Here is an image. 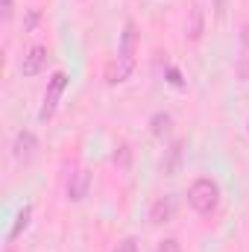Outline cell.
Segmentation results:
<instances>
[{"mask_svg":"<svg viewBox=\"0 0 249 252\" xmlns=\"http://www.w3.org/2000/svg\"><path fill=\"white\" fill-rule=\"evenodd\" d=\"M64 88H67V73L64 70H56L53 76H50V82H47V91H44V103H41V112H38V121H50L53 115H56V109H59V100H62Z\"/></svg>","mask_w":249,"mask_h":252,"instance_id":"7a4b0ae2","label":"cell"},{"mask_svg":"<svg viewBox=\"0 0 249 252\" xmlns=\"http://www.w3.org/2000/svg\"><path fill=\"white\" fill-rule=\"evenodd\" d=\"M170 217H173V199L170 196L156 199L153 208H150V223L153 226H164V223H170Z\"/></svg>","mask_w":249,"mask_h":252,"instance_id":"ba28073f","label":"cell"},{"mask_svg":"<svg viewBox=\"0 0 249 252\" xmlns=\"http://www.w3.org/2000/svg\"><path fill=\"white\" fill-rule=\"evenodd\" d=\"M12 12H15V9H12V0H3V21H9Z\"/></svg>","mask_w":249,"mask_h":252,"instance_id":"ac0fdd59","label":"cell"},{"mask_svg":"<svg viewBox=\"0 0 249 252\" xmlns=\"http://www.w3.org/2000/svg\"><path fill=\"white\" fill-rule=\"evenodd\" d=\"M132 73H135V67L118 62V59H112V62L106 64V82H109V85H121V82H126Z\"/></svg>","mask_w":249,"mask_h":252,"instance_id":"9c48e42d","label":"cell"},{"mask_svg":"<svg viewBox=\"0 0 249 252\" xmlns=\"http://www.w3.org/2000/svg\"><path fill=\"white\" fill-rule=\"evenodd\" d=\"M115 252H138V241H135V238H124V241L115 247Z\"/></svg>","mask_w":249,"mask_h":252,"instance_id":"5bb4252c","label":"cell"},{"mask_svg":"<svg viewBox=\"0 0 249 252\" xmlns=\"http://www.w3.org/2000/svg\"><path fill=\"white\" fill-rule=\"evenodd\" d=\"M138 38H141V32H138L135 21H126V24H124V32H121L118 62L129 64V67H135V53H138Z\"/></svg>","mask_w":249,"mask_h":252,"instance_id":"3957f363","label":"cell"},{"mask_svg":"<svg viewBox=\"0 0 249 252\" xmlns=\"http://www.w3.org/2000/svg\"><path fill=\"white\" fill-rule=\"evenodd\" d=\"M167 82H170V85H176V88H182V76H179V70H176V67H167Z\"/></svg>","mask_w":249,"mask_h":252,"instance_id":"9a60e30c","label":"cell"},{"mask_svg":"<svg viewBox=\"0 0 249 252\" xmlns=\"http://www.w3.org/2000/svg\"><path fill=\"white\" fill-rule=\"evenodd\" d=\"M35 21H38V12H35V9H30V15H27V30H32V27H35Z\"/></svg>","mask_w":249,"mask_h":252,"instance_id":"e0dca14e","label":"cell"},{"mask_svg":"<svg viewBox=\"0 0 249 252\" xmlns=\"http://www.w3.org/2000/svg\"><path fill=\"white\" fill-rule=\"evenodd\" d=\"M247 129H249V124H247Z\"/></svg>","mask_w":249,"mask_h":252,"instance_id":"d6986e66","label":"cell"},{"mask_svg":"<svg viewBox=\"0 0 249 252\" xmlns=\"http://www.w3.org/2000/svg\"><path fill=\"white\" fill-rule=\"evenodd\" d=\"M205 32V18H202V9L193 3L190 12H187V24H185V38L187 41H199Z\"/></svg>","mask_w":249,"mask_h":252,"instance_id":"52a82bcc","label":"cell"},{"mask_svg":"<svg viewBox=\"0 0 249 252\" xmlns=\"http://www.w3.org/2000/svg\"><path fill=\"white\" fill-rule=\"evenodd\" d=\"M170 129H173V118H170L167 112H158V115H153V121H150V132H153L156 138H164V135H170Z\"/></svg>","mask_w":249,"mask_h":252,"instance_id":"30bf717a","label":"cell"},{"mask_svg":"<svg viewBox=\"0 0 249 252\" xmlns=\"http://www.w3.org/2000/svg\"><path fill=\"white\" fill-rule=\"evenodd\" d=\"M214 15H217L220 21L226 18V0H214Z\"/></svg>","mask_w":249,"mask_h":252,"instance_id":"2e32d148","label":"cell"},{"mask_svg":"<svg viewBox=\"0 0 249 252\" xmlns=\"http://www.w3.org/2000/svg\"><path fill=\"white\" fill-rule=\"evenodd\" d=\"M47 59H50V53H47V47L44 44H35V47H30L27 50V56H24V62H21V73L30 79V76H38L44 67H47Z\"/></svg>","mask_w":249,"mask_h":252,"instance_id":"5b68a950","label":"cell"},{"mask_svg":"<svg viewBox=\"0 0 249 252\" xmlns=\"http://www.w3.org/2000/svg\"><path fill=\"white\" fill-rule=\"evenodd\" d=\"M187 205L196 211V214H214L217 205H220V185L208 176L196 179L190 188H187Z\"/></svg>","mask_w":249,"mask_h":252,"instance_id":"6da1fadb","label":"cell"},{"mask_svg":"<svg viewBox=\"0 0 249 252\" xmlns=\"http://www.w3.org/2000/svg\"><path fill=\"white\" fill-rule=\"evenodd\" d=\"M35 150H38V138H35L30 129H21V132L15 135V141H12V156H15V161L30 164V161L35 158Z\"/></svg>","mask_w":249,"mask_h":252,"instance_id":"277c9868","label":"cell"},{"mask_svg":"<svg viewBox=\"0 0 249 252\" xmlns=\"http://www.w3.org/2000/svg\"><path fill=\"white\" fill-rule=\"evenodd\" d=\"M156 252H182V247H179V241L176 238H164L161 244H158V250Z\"/></svg>","mask_w":249,"mask_h":252,"instance_id":"4fadbf2b","label":"cell"},{"mask_svg":"<svg viewBox=\"0 0 249 252\" xmlns=\"http://www.w3.org/2000/svg\"><path fill=\"white\" fill-rule=\"evenodd\" d=\"M112 161H115V167H121V170H129V164H132V147H129V144H121V147L115 150Z\"/></svg>","mask_w":249,"mask_h":252,"instance_id":"7c38bea8","label":"cell"},{"mask_svg":"<svg viewBox=\"0 0 249 252\" xmlns=\"http://www.w3.org/2000/svg\"><path fill=\"white\" fill-rule=\"evenodd\" d=\"M88 188H91V170H76L67 182V199L70 202H79L88 196Z\"/></svg>","mask_w":249,"mask_h":252,"instance_id":"8992f818","label":"cell"},{"mask_svg":"<svg viewBox=\"0 0 249 252\" xmlns=\"http://www.w3.org/2000/svg\"><path fill=\"white\" fill-rule=\"evenodd\" d=\"M30 217H32V205H24V208L18 211V217H15V226L9 229V241H15V238L30 226Z\"/></svg>","mask_w":249,"mask_h":252,"instance_id":"8fae6325","label":"cell"}]
</instances>
